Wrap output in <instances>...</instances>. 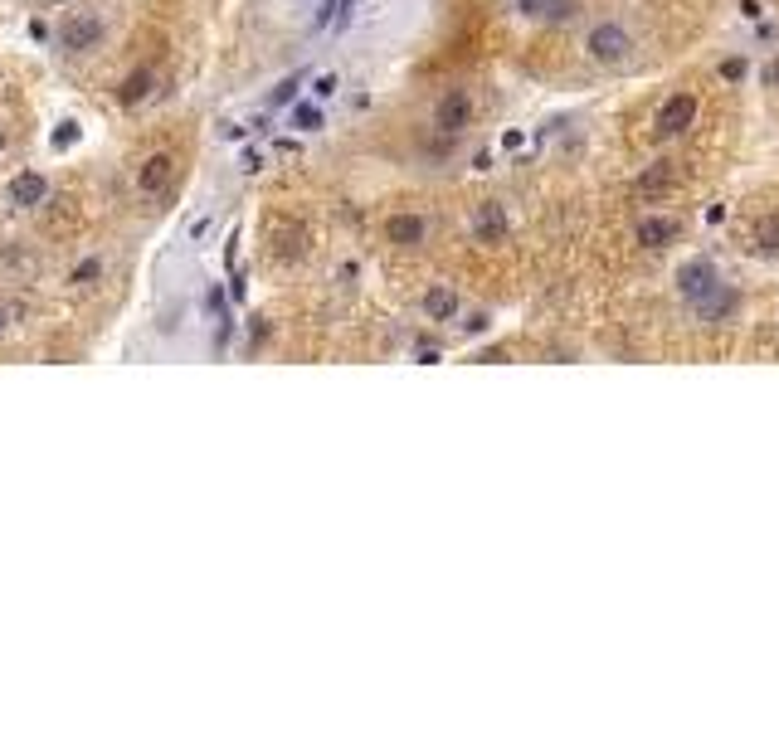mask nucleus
I'll list each match as a JSON object with an SVG mask.
<instances>
[{
    "mask_svg": "<svg viewBox=\"0 0 779 730\" xmlns=\"http://www.w3.org/2000/svg\"><path fill=\"white\" fill-rule=\"evenodd\" d=\"M103 35H108V25H103V15H98V10H74V15H64V20H59V35H54V44H59L64 54L83 59V54H93V49L103 44Z\"/></svg>",
    "mask_w": 779,
    "mask_h": 730,
    "instance_id": "f257e3e1",
    "label": "nucleus"
},
{
    "mask_svg": "<svg viewBox=\"0 0 779 730\" xmlns=\"http://www.w3.org/2000/svg\"><path fill=\"white\" fill-rule=\"evenodd\" d=\"M585 49H590L594 64H624V59H629V49H633V39H629L624 25H609V20H604V25H594V30H590Z\"/></svg>",
    "mask_w": 779,
    "mask_h": 730,
    "instance_id": "f03ea898",
    "label": "nucleus"
},
{
    "mask_svg": "<svg viewBox=\"0 0 779 730\" xmlns=\"http://www.w3.org/2000/svg\"><path fill=\"white\" fill-rule=\"evenodd\" d=\"M677 283H682V297H687L692 307H697V302H706L711 292L721 288V278H716V263H711V258H692V263H682Z\"/></svg>",
    "mask_w": 779,
    "mask_h": 730,
    "instance_id": "7ed1b4c3",
    "label": "nucleus"
},
{
    "mask_svg": "<svg viewBox=\"0 0 779 730\" xmlns=\"http://www.w3.org/2000/svg\"><path fill=\"white\" fill-rule=\"evenodd\" d=\"M5 200L15 205V210H35L49 200V176H39V171H20V176H10L5 185Z\"/></svg>",
    "mask_w": 779,
    "mask_h": 730,
    "instance_id": "20e7f679",
    "label": "nucleus"
},
{
    "mask_svg": "<svg viewBox=\"0 0 779 730\" xmlns=\"http://www.w3.org/2000/svg\"><path fill=\"white\" fill-rule=\"evenodd\" d=\"M692 122H697V98H692V93H677V98H668L663 112H658V137H682Z\"/></svg>",
    "mask_w": 779,
    "mask_h": 730,
    "instance_id": "39448f33",
    "label": "nucleus"
},
{
    "mask_svg": "<svg viewBox=\"0 0 779 730\" xmlns=\"http://www.w3.org/2000/svg\"><path fill=\"white\" fill-rule=\"evenodd\" d=\"M171 176H176V156L171 151H151L147 161L137 166V190L142 195H161L171 185Z\"/></svg>",
    "mask_w": 779,
    "mask_h": 730,
    "instance_id": "423d86ee",
    "label": "nucleus"
},
{
    "mask_svg": "<svg viewBox=\"0 0 779 730\" xmlns=\"http://www.w3.org/2000/svg\"><path fill=\"white\" fill-rule=\"evenodd\" d=\"M385 239L395 244V249H419L424 239H429V219L424 215H390L385 219Z\"/></svg>",
    "mask_w": 779,
    "mask_h": 730,
    "instance_id": "0eeeda50",
    "label": "nucleus"
},
{
    "mask_svg": "<svg viewBox=\"0 0 779 730\" xmlns=\"http://www.w3.org/2000/svg\"><path fill=\"white\" fill-rule=\"evenodd\" d=\"M468 117H473V98H468L463 88H453V93L439 98V108H434V127H439V132H463Z\"/></svg>",
    "mask_w": 779,
    "mask_h": 730,
    "instance_id": "6e6552de",
    "label": "nucleus"
},
{
    "mask_svg": "<svg viewBox=\"0 0 779 730\" xmlns=\"http://www.w3.org/2000/svg\"><path fill=\"white\" fill-rule=\"evenodd\" d=\"M473 239L478 244H502L507 239V210L502 205H478V215H473Z\"/></svg>",
    "mask_w": 779,
    "mask_h": 730,
    "instance_id": "1a4fd4ad",
    "label": "nucleus"
},
{
    "mask_svg": "<svg viewBox=\"0 0 779 730\" xmlns=\"http://www.w3.org/2000/svg\"><path fill=\"white\" fill-rule=\"evenodd\" d=\"M424 317H429V322H453V317H458V292L444 288V283H434V288L424 292Z\"/></svg>",
    "mask_w": 779,
    "mask_h": 730,
    "instance_id": "9d476101",
    "label": "nucleus"
},
{
    "mask_svg": "<svg viewBox=\"0 0 779 730\" xmlns=\"http://www.w3.org/2000/svg\"><path fill=\"white\" fill-rule=\"evenodd\" d=\"M672 239H677V219H643V224H638V244H643V249H663V244H672Z\"/></svg>",
    "mask_w": 779,
    "mask_h": 730,
    "instance_id": "9b49d317",
    "label": "nucleus"
},
{
    "mask_svg": "<svg viewBox=\"0 0 779 730\" xmlns=\"http://www.w3.org/2000/svg\"><path fill=\"white\" fill-rule=\"evenodd\" d=\"M288 122H293L297 132H322V127H327V117H322V103H317V98H312V103H307V98H302V103H293Z\"/></svg>",
    "mask_w": 779,
    "mask_h": 730,
    "instance_id": "f8f14e48",
    "label": "nucleus"
},
{
    "mask_svg": "<svg viewBox=\"0 0 779 730\" xmlns=\"http://www.w3.org/2000/svg\"><path fill=\"white\" fill-rule=\"evenodd\" d=\"M697 312H702L706 322H721V317H731L736 312V292L731 288H716L706 302H697Z\"/></svg>",
    "mask_w": 779,
    "mask_h": 730,
    "instance_id": "ddd939ff",
    "label": "nucleus"
},
{
    "mask_svg": "<svg viewBox=\"0 0 779 730\" xmlns=\"http://www.w3.org/2000/svg\"><path fill=\"white\" fill-rule=\"evenodd\" d=\"M668 185H672V171H668V161H658L653 171H643V176H638V190H643V195H663Z\"/></svg>",
    "mask_w": 779,
    "mask_h": 730,
    "instance_id": "4468645a",
    "label": "nucleus"
},
{
    "mask_svg": "<svg viewBox=\"0 0 779 730\" xmlns=\"http://www.w3.org/2000/svg\"><path fill=\"white\" fill-rule=\"evenodd\" d=\"M98 278H103V258H98V254L83 258V263H74V273H69V283H74V288H93Z\"/></svg>",
    "mask_w": 779,
    "mask_h": 730,
    "instance_id": "2eb2a0df",
    "label": "nucleus"
},
{
    "mask_svg": "<svg viewBox=\"0 0 779 730\" xmlns=\"http://www.w3.org/2000/svg\"><path fill=\"white\" fill-rule=\"evenodd\" d=\"M151 93V73L142 69V73H132V78H127V83H122V93H117V98H122V103H127V108H132V103H142V98H147Z\"/></svg>",
    "mask_w": 779,
    "mask_h": 730,
    "instance_id": "dca6fc26",
    "label": "nucleus"
},
{
    "mask_svg": "<svg viewBox=\"0 0 779 730\" xmlns=\"http://www.w3.org/2000/svg\"><path fill=\"white\" fill-rule=\"evenodd\" d=\"M336 88H341V78H336V73H322V78L312 83V98H317V103H327V98H336Z\"/></svg>",
    "mask_w": 779,
    "mask_h": 730,
    "instance_id": "f3484780",
    "label": "nucleus"
},
{
    "mask_svg": "<svg viewBox=\"0 0 779 730\" xmlns=\"http://www.w3.org/2000/svg\"><path fill=\"white\" fill-rule=\"evenodd\" d=\"M74 142H78V122L69 117V122H59V132H54V151H69Z\"/></svg>",
    "mask_w": 779,
    "mask_h": 730,
    "instance_id": "a211bd4d",
    "label": "nucleus"
},
{
    "mask_svg": "<svg viewBox=\"0 0 779 730\" xmlns=\"http://www.w3.org/2000/svg\"><path fill=\"white\" fill-rule=\"evenodd\" d=\"M297 88H302V78H288V83H278L268 103H293V98H297Z\"/></svg>",
    "mask_w": 779,
    "mask_h": 730,
    "instance_id": "6ab92c4d",
    "label": "nucleus"
},
{
    "mask_svg": "<svg viewBox=\"0 0 779 730\" xmlns=\"http://www.w3.org/2000/svg\"><path fill=\"white\" fill-rule=\"evenodd\" d=\"M760 239H765V249H779L775 239H779V219L770 215V219H760Z\"/></svg>",
    "mask_w": 779,
    "mask_h": 730,
    "instance_id": "aec40b11",
    "label": "nucleus"
},
{
    "mask_svg": "<svg viewBox=\"0 0 779 730\" xmlns=\"http://www.w3.org/2000/svg\"><path fill=\"white\" fill-rule=\"evenodd\" d=\"M721 78H745V59H726V64H721Z\"/></svg>",
    "mask_w": 779,
    "mask_h": 730,
    "instance_id": "412c9836",
    "label": "nucleus"
},
{
    "mask_svg": "<svg viewBox=\"0 0 779 730\" xmlns=\"http://www.w3.org/2000/svg\"><path fill=\"white\" fill-rule=\"evenodd\" d=\"M770 83H779V64H775V69H770Z\"/></svg>",
    "mask_w": 779,
    "mask_h": 730,
    "instance_id": "4be33fe9",
    "label": "nucleus"
},
{
    "mask_svg": "<svg viewBox=\"0 0 779 730\" xmlns=\"http://www.w3.org/2000/svg\"><path fill=\"white\" fill-rule=\"evenodd\" d=\"M39 5H59V0H39Z\"/></svg>",
    "mask_w": 779,
    "mask_h": 730,
    "instance_id": "5701e85b",
    "label": "nucleus"
},
{
    "mask_svg": "<svg viewBox=\"0 0 779 730\" xmlns=\"http://www.w3.org/2000/svg\"><path fill=\"white\" fill-rule=\"evenodd\" d=\"M0 331H5V312H0Z\"/></svg>",
    "mask_w": 779,
    "mask_h": 730,
    "instance_id": "b1692460",
    "label": "nucleus"
}]
</instances>
